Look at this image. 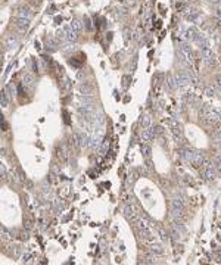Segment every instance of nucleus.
I'll use <instances>...</instances> for the list:
<instances>
[{
    "mask_svg": "<svg viewBox=\"0 0 221 265\" xmlns=\"http://www.w3.org/2000/svg\"><path fill=\"white\" fill-rule=\"evenodd\" d=\"M137 228H139V231H140L142 237H145L146 240H150V239L153 237V234H152V231H150L149 226H147L143 220H137Z\"/></svg>",
    "mask_w": 221,
    "mask_h": 265,
    "instance_id": "nucleus-1",
    "label": "nucleus"
},
{
    "mask_svg": "<svg viewBox=\"0 0 221 265\" xmlns=\"http://www.w3.org/2000/svg\"><path fill=\"white\" fill-rule=\"evenodd\" d=\"M62 30L65 31V35H67V41L72 43V41H75V40L78 39V35H77V31H74V28L71 27V25H65Z\"/></svg>",
    "mask_w": 221,
    "mask_h": 265,
    "instance_id": "nucleus-2",
    "label": "nucleus"
},
{
    "mask_svg": "<svg viewBox=\"0 0 221 265\" xmlns=\"http://www.w3.org/2000/svg\"><path fill=\"white\" fill-rule=\"evenodd\" d=\"M18 18H24V19H31L33 18V11L28 6H19L18 7Z\"/></svg>",
    "mask_w": 221,
    "mask_h": 265,
    "instance_id": "nucleus-3",
    "label": "nucleus"
},
{
    "mask_svg": "<svg viewBox=\"0 0 221 265\" xmlns=\"http://www.w3.org/2000/svg\"><path fill=\"white\" fill-rule=\"evenodd\" d=\"M202 57H204L205 63H208V65L215 63V57H214V53L211 49H202Z\"/></svg>",
    "mask_w": 221,
    "mask_h": 265,
    "instance_id": "nucleus-4",
    "label": "nucleus"
},
{
    "mask_svg": "<svg viewBox=\"0 0 221 265\" xmlns=\"http://www.w3.org/2000/svg\"><path fill=\"white\" fill-rule=\"evenodd\" d=\"M153 135H155V131L150 128V127H147V128H143L142 130V140L145 143H149V141L153 139Z\"/></svg>",
    "mask_w": 221,
    "mask_h": 265,
    "instance_id": "nucleus-5",
    "label": "nucleus"
},
{
    "mask_svg": "<svg viewBox=\"0 0 221 265\" xmlns=\"http://www.w3.org/2000/svg\"><path fill=\"white\" fill-rule=\"evenodd\" d=\"M124 215H125V218L127 220H130V221H137V214H136V211H134V208L133 206H125L124 208Z\"/></svg>",
    "mask_w": 221,
    "mask_h": 265,
    "instance_id": "nucleus-6",
    "label": "nucleus"
},
{
    "mask_svg": "<svg viewBox=\"0 0 221 265\" xmlns=\"http://www.w3.org/2000/svg\"><path fill=\"white\" fill-rule=\"evenodd\" d=\"M16 28L21 31V33H25L27 30L30 28V19H24V18H18L16 21Z\"/></svg>",
    "mask_w": 221,
    "mask_h": 265,
    "instance_id": "nucleus-7",
    "label": "nucleus"
},
{
    "mask_svg": "<svg viewBox=\"0 0 221 265\" xmlns=\"http://www.w3.org/2000/svg\"><path fill=\"white\" fill-rule=\"evenodd\" d=\"M195 41H198L199 44L202 46V49H209V40L205 37L204 34H198V37Z\"/></svg>",
    "mask_w": 221,
    "mask_h": 265,
    "instance_id": "nucleus-8",
    "label": "nucleus"
},
{
    "mask_svg": "<svg viewBox=\"0 0 221 265\" xmlns=\"http://www.w3.org/2000/svg\"><path fill=\"white\" fill-rule=\"evenodd\" d=\"M9 99H11V96H9V93L5 89V90L2 91V96H0V105H2V107H6L9 105Z\"/></svg>",
    "mask_w": 221,
    "mask_h": 265,
    "instance_id": "nucleus-9",
    "label": "nucleus"
},
{
    "mask_svg": "<svg viewBox=\"0 0 221 265\" xmlns=\"http://www.w3.org/2000/svg\"><path fill=\"white\" fill-rule=\"evenodd\" d=\"M16 44H18L16 35H9L7 40H6V47H7V49H13V47H16Z\"/></svg>",
    "mask_w": 221,
    "mask_h": 265,
    "instance_id": "nucleus-10",
    "label": "nucleus"
},
{
    "mask_svg": "<svg viewBox=\"0 0 221 265\" xmlns=\"http://www.w3.org/2000/svg\"><path fill=\"white\" fill-rule=\"evenodd\" d=\"M22 81H24V85H27V87H34V77H33L31 74H25Z\"/></svg>",
    "mask_w": 221,
    "mask_h": 265,
    "instance_id": "nucleus-11",
    "label": "nucleus"
},
{
    "mask_svg": "<svg viewBox=\"0 0 221 265\" xmlns=\"http://www.w3.org/2000/svg\"><path fill=\"white\" fill-rule=\"evenodd\" d=\"M171 209H184V203L182 199H173L171 200Z\"/></svg>",
    "mask_w": 221,
    "mask_h": 265,
    "instance_id": "nucleus-12",
    "label": "nucleus"
},
{
    "mask_svg": "<svg viewBox=\"0 0 221 265\" xmlns=\"http://www.w3.org/2000/svg\"><path fill=\"white\" fill-rule=\"evenodd\" d=\"M150 124H152V119H150L149 115H146V117H143V118L140 119V125H142V128H147V127H150Z\"/></svg>",
    "mask_w": 221,
    "mask_h": 265,
    "instance_id": "nucleus-13",
    "label": "nucleus"
},
{
    "mask_svg": "<svg viewBox=\"0 0 221 265\" xmlns=\"http://www.w3.org/2000/svg\"><path fill=\"white\" fill-rule=\"evenodd\" d=\"M71 27L74 28V31H77V33H80V31L83 30V24H81V21H78V19H75V21H72V22H71Z\"/></svg>",
    "mask_w": 221,
    "mask_h": 265,
    "instance_id": "nucleus-14",
    "label": "nucleus"
},
{
    "mask_svg": "<svg viewBox=\"0 0 221 265\" xmlns=\"http://www.w3.org/2000/svg\"><path fill=\"white\" fill-rule=\"evenodd\" d=\"M150 250H152V254H155V255L164 254V249H162V246H159V244H152V246H150Z\"/></svg>",
    "mask_w": 221,
    "mask_h": 265,
    "instance_id": "nucleus-15",
    "label": "nucleus"
},
{
    "mask_svg": "<svg viewBox=\"0 0 221 265\" xmlns=\"http://www.w3.org/2000/svg\"><path fill=\"white\" fill-rule=\"evenodd\" d=\"M80 90H81V93H84V96H90L91 87L89 84H83L81 87H80Z\"/></svg>",
    "mask_w": 221,
    "mask_h": 265,
    "instance_id": "nucleus-16",
    "label": "nucleus"
},
{
    "mask_svg": "<svg viewBox=\"0 0 221 265\" xmlns=\"http://www.w3.org/2000/svg\"><path fill=\"white\" fill-rule=\"evenodd\" d=\"M190 13H186V19L187 21H195L198 16V11H189Z\"/></svg>",
    "mask_w": 221,
    "mask_h": 265,
    "instance_id": "nucleus-17",
    "label": "nucleus"
},
{
    "mask_svg": "<svg viewBox=\"0 0 221 265\" xmlns=\"http://www.w3.org/2000/svg\"><path fill=\"white\" fill-rule=\"evenodd\" d=\"M142 153L145 158H149L150 156V147L147 146V144H142Z\"/></svg>",
    "mask_w": 221,
    "mask_h": 265,
    "instance_id": "nucleus-18",
    "label": "nucleus"
},
{
    "mask_svg": "<svg viewBox=\"0 0 221 265\" xmlns=\"http://www.w3.org/2000/svg\"><path fill=\"white\" fill-rule=\"evenodd\" d=\"M183 215V209H171V217L173 218H178Z\"/></svg>",
    "mask_w": 221,
    "mask_h": 265,
    "instance_id": "nucleus-19",
    "label": "nucleus"
},
{
    "mask_svg": "<svg viewBox=\"0 0 221 265\" xmlns=\"http://www.w3.org/2000/svg\"><path fill=\"white\" fill-rule=\"evenodd\" d=\"M108 146H109V140H103L102 146H100V152H102V155H103L105 152H106V149H108Z\"/></svg>",
    "mask_w": 221,
    "mask_h": 265,
    "instance_id": "nucleus-20",
    "label": "nucleus"
},
{
    "mask_svg": "<svg viewBox=\"0 0 221 265\" xmlns=\"http://www.w3.org/2000/svg\"><path fill=\"white\" fill-rule=\"evenodd\" d=\"M0 174H2V177L3 178H6V175H7V171H6V167L3 164H2V167H0Z\"/></svg>",
    "mask_w": 221,
    "mask_h": 265,
    "instance_id": "nucleus-21",
    "label": "nucleus"
},
{
    "mask_svg": "<svg viewBox=\"0 0 221 265\" xmlns=\"http://www.w3.org/2000/svg\"><path fill=\"white\" fill-rule=\"evenodd\" d=\"M206 94L209 97H212V96H215V91L212 90V89H206Z\"/></svg>",
    "mask_w": 221,
    "mask_h": 265,
    "instance_id": "nucleus-22",
    "label": "nucleus"
},
{
    "mask_svg": "<svg viewBox=\"0 0 221 265\" xmlns=\"http://www.w3.org/2000/svg\"><path fill=\"white\" fill-rule=\"evenodd\" d=\"M159 234H161V237H162V240H167V239H168V236L165 234L164 230H159Z\"/></svg>",
    "mask_w": 221,
    "mask_h": 265,
    "instance_id": "nucleus-23",
    "label": "nucleus"
},
{
    "mask_svg": "<svg viewBox=\"0 0 221 265\" xmlns=\"http://www.w3.org/2000/svg\"><path fill=\"white\" fill-rule=\"evenodd\" d=\"M22 258H24V262H28L30 258H31V255H30V254H25V255L22 256Z\"/></svg>",
    "mask_w": 221,
    "mask_h": 265,
    "instance_id": "nucleus-24",
    "label": "nucleus"
},
{
    "mask_svg": "<svg viewBox=\"0 0 221 265\" xmlns=\"http://www.w3.org/2000/svg\"><path fill=\"white\" fill-rule=\"evenodd\" d=\"M217 16L221 19V6H218V9H217Z\"/></svg>",
    "mask_w": 221,
    "mask_h": 265,
    "instance_id": "nucleus-25",
    "label": "nucleus"
},
{
    "mask_svg": "<svg viewBox=\"0 0 221 265\" xmlns=\"http://www.w3.org/2000/svg\"><path fill=\"white\" fill-rule=\"evenodd\" d=\"M217 81H218V85L221 87V75H218V77H217Z\"/></svg>",
    "mask_w": 221,
    "mask_h": 265,
    "instance_id": "nucleus-26",
    "label": "nucleus"
},
{
    "mask_svg": "<svg viewBox=\"0 0 221 265\" xmlns=\"http://www.w3.org/2000/svg\"><path fill=\"white\" fill-rule=\"evenodd\" d=\"M209 2H212V3H218L220 0H209Z\"/></svg>",
    "mask_w": 221,
    "mask_h": 265,
    "instance_id": "nucleus-27",
    "label": "nucleus"
},
{
    "mask_svg": "<svg viewBox=\"0 0 221 265\" xmlns=\"http://www.w3.org/2000/svg\"><path fill=\"white\" fill-rule=\"evenodd\" d=\"M220 139H221V133H220Z\"/></svg>",
    "mask_w": 221,
    "mask_h": 265,
    "instance_id": "nucleus-28",
    "label": "nucleus"
}]
</instances>
